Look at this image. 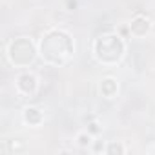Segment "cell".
I'll return each instance as SVG.
<instances>
[{"mask_svg": "<svg viewBox=\"0 0 155 155\" xmlns=\"http://www.w3.org/2000/svg\"><path fill=\"white\" fill-rule=\"evenodd\" d=\"M75 53V42L68 31L51 29L46 33L38 44V55L44 62L51 66H64Z\"/></svg>", "mask_w": 155, "mask_h": 155, "instance_id": "cell-1", "label": "cell"}, {"mask_svg": "<svg viewBox=\"0 0 155 155\" xmlns=\"http://www.w3.org/2000/svg\"><path fill=\"white\" fill-rule=\"evenodd\" d=\"M126 55V42L117 33H104L93 42V57L104 66L119 64Z\"/></svg>", "mask_w": 155, "mask_h": 155, "instance_id": "cell-2", "label": "cell"}, {"mask_svg": "<svg viewBox=\"0 0 155 155\" xmlns=\"http://www.w3.org/2000/svg\"><path fill=\"white\" fill-rule=\"evenodd\" d=\"M37 55V46L28 37H18L8 44V58L17 68H28L29 64L35 62Z\"/></svg>", "mask_w": 155, "mask_h": 155, "instance_id": "cell-3", "label": "cell"}, {"mask_svg": "<svg viewBox=\"0 0 155 155\" xmlns=\"http://www.w3.org/2000/svg\"><path fill=\"white\" fill-rule=\"evenodd\" d=\"M37 88H38V81L33 73H22L17 77V91L20 95L31 97V95H35Z\"/></svg>", "mask_w": 155, "mask_h": 155, "instance_id": "cell-4", "label": "cell"}, {"mask_svg": "<svg viewBox=\"0 0 155 155\" xmlns=\"http://www.w3.org/2000/svg\"><path fill=\"white\" fill-rule=\"evenodd\" d=\"M151 29V22L146 18V17H135L130 24V33L137 38L140 37H146V33Z\"/></svg>", "mask_w": 155, "mask_h": 155, "instance_id": "cell-5", "label": "cell"}, {"mask_svg": "<svg viewBox=\"0 0 155 155\" xmlns=\"http://www.w3.org/2000/svg\"><path fill=\"white\" fill-rule=\"evenodd\" d=\"M99 90H101L102 97H106V99H113V97L117 95V91H119V84H117L115 79H111V77H106V79L101 81Z\"/></svg>", "mask_w": 155, "mask_h": 155, "instance_id": "cell-6", "label": "cell"}, {"mask_svg": "<svg viewBox=\"0 0 155 155\" xmlns=\"http://www.w3.org/2000/svg\"><path fill=\"white\" fill-rule=\"evenodd\" d=\"M24 120H26L29 126H38V124L44 120V113H42L38 108L29 106V108L24 110Z\"/></svg>", "mask_w": 155, "mask_h": 155, "instance_id": "cell-7", "label": "cell"}, {"mask_svg": "<svg viewBox=\"0 0 155 155\" xmlns=\"http://www.w3.org/2000/svg\"><path fill=\"white\" fill-rule=\"evenodd\" d=\"M77 144H79L81 148H90L93 144V135L86 130V131H81L79 135H77Z\"/></svg>", "mask_w": 155, "mask_h": 155, "instance_id": "cell-8", "label": "cell"}, {"mask_svg": "<svg viewBox=\"0 0 155 155\" xmlns=\"http://www.w3.org/2000/svg\"><path fill=\"white\" fill-rule=\"evenodd\" d=\"M124 151H126V148H124L120 142H110V144L106 146V153H108V155H117V153L120 155V153H124Z\"/></svg>", "mask_w": 155, "mask_h": 155, "instance_id": "cell-9", "label": "cell"}, {"mask_svg": "<svg viewBox=\"0 0 155 155\" xmlns=\"http://www.w3.org/2000/svg\"><path fill=\"white\" fill-rule=\"evenodd\" d=\"M88 131H90L91 135H99V133H101V126H99L97 122H91V124L88 126Z\"/></svg>", "mask_w": 155, "mask_h": 155, "instance_id": "cell-10", "label": "cell"}, {"mask_svg": "<svg viewBox=\"0 0 155 155\" xmlns=\"http://www.w3.org/2000/svg\"><path fill=\"white\" fill-rule=\"evenodd\" d=\"M91 148H93V151H106V148H104V144H102V140H95L93 144H91Z\"/></svg>", "mask_w": 155, "mask_h": 155, "instance_id": "cell-11", "label": "cell"}, {"mask_svg": "<svg viewBox=\"0 0 155 155\" xmlns=\"http://www.w3.org/2000/svg\"><path fill=\"white\" fill-rule=\"evenodd\" d=\"M77 8V0H68V9H73Z\"/></svg>", "mask_w": 155, "mask_h": 155, "instance_id": "cell-12", "label": "cell"}]
</instances>
